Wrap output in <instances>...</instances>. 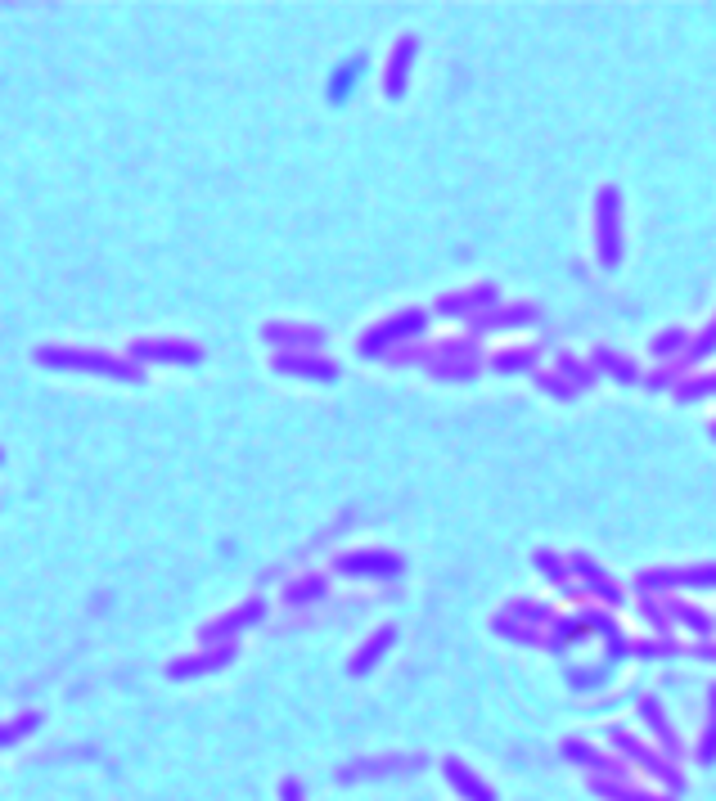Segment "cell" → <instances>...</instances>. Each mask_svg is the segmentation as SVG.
I'll use <instances>...</instances> for the list:
<instances>
[{"instance_id": "6da1fadb", "label": "cell", "mask_w": 716, "mask_h": 801, "mask_svg": "<svg viewBox=\"0 0 716 801\" xmlns=\"http://www.w3.org/2000/svg\"><path fill=\"white\" fill-rule=\"evenodd\" d=\"M46 365H82V369H104V374H122L131 378V369L122 360H104V356H73V351H41Z\"/></svg>"}, {"instance_id": "7a4b0ae2", "label": "cell", "mask_w": 716, "mask_h": 801, "mask_svg": "<svg viewBox=\"0 0 716 801\" xmlns=\"http://www.w3.org/2000/svg\"><path fill=\"white\" fill-rule=\"evenodd\" d=\"M32 725H37V716H23V720H19V725H0V747L10 743V738L28 734V729H32Z\"/></svg>"}, {"instance_id": "3957f363", "label": "cell", "mask_w": 716, "mask_h": 801, "mask_svg": "<svg viewBox=\"0 0 716 801\" xmlns=\"http://www.w3.org/2000/svg\"><path fill=\"white\" fill-rule=\"evenodd\" d=\"M284 801H298V788H284Z\"/></svg>"}]
</instances>
